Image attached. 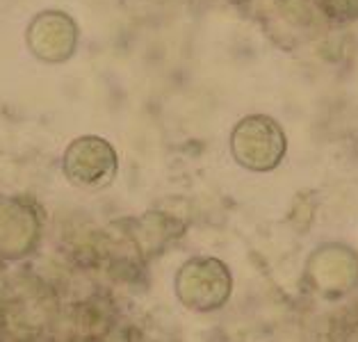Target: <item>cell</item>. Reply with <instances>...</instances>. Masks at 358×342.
<instances>
[{"label": "cell", "mask_w": 358, "mask_h": 342, "mask_svg": "<svg viewBox=\"0 0 358 342\" xmlns=\"http://www.w3.org/2000/svg\"><path fill=\"white\" fill-rule=\"evenodd\" d=\"M64 171L71 183L87 190L110 185L117 171V157L99 137H83L66 151Z\"/></svg>", "instance_id": "6da1fadb"}]
</instances>
